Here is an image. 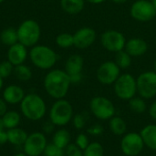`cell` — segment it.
<instances>
[{"mask_svg": "<svg viewBox=\"0 0 156 156\" xmlns=\"http://www.w3.org/2000/svg\"><path fill=\"white\" fill-rule=\"evenodd\" d=\"M112 2L115 3V4H118V5H122V4H124L126 3L128 0H111Z\"/></svg>", "mask_w": 156, "mask_h": 156, "instance_id": "b9f144b4", "label": "cell"}, {"mask_svg": "<svg viewBox=\"0 0 156 156\" xmlns=\"http://www.w3.org/2000/svg\"><path fill=\"white\" fill-rule=\"evenodd\" d=\"M144 143L140 133H129L123 136L121 143V149L127 156L139 155L144 150Z\"/></svg>", "mask_w": 156, "mask_h": 156, "instance_id": "7c38bea8", "label": "cell"}, {"mask_svg": "<svg viewBox=\"0 0 156 156\" xmlns=\"http://www.w3.org/2000/svg\"><path fill=\"white\" fill-rule=\"evenodd\" d=\"M109 127L110 130L112 132V133H114L115 135H122L126 132L127 124L122 118L113 116L112 118L110 119Z\"/></svg>", "mask_w": 156, "mask_h": 156, "instance_id": "d4e9b609", "label": "cell"}, {"mask_svg": "<svg viewBox=\"0 0 156 156\" xmlns=\"http://www.w3.org/2000/svg\"><path fill=\"white\" fill-rule=\"evenodd\" d=\"M71 85L70 78L65 70L51 69L44 79V88L47 93L56 99H63L69 92Z\"/></svg>", "mask_w": 156, "mask_h": 156, "instance_id": "6da1fadb", "label": "cell"}, {"mask_svg": "<svg viewBox=\"0 0 156 156\" xmlns=\"http://www.w3.org/2000/svg\"><path fill=\"white\" fill-rule=\"evenodd\" d=\"M154 70L156 72V58L154 60Z\"/></svg>", "mask_w": 156, "mask_h": 156, "instance_id": "bcb514c9", "label": "cell"}, {"mask_svg": "<svg viewBox=\"0 0 156 156\" xmlns=\"http://www.w3.org/2000/svg\"><path fill=\"white\" fill-rule=\"evenodd\" d=\"M14 75L20 81H27L32 78V71L30 68H28L25 64H21L18 66H15Z\"/></svg>", "mask_w": 156, "mask_h": 156, "instance_id": "4316f807", "label": "cell"}, {"mask_svg": "<svg viewBox=\"0 0 156 156\" xmlns=\"http://www.w3.org/2000/svg\"><path fill=\"white\" fill-rule=\"evenodd\" d=\"M129 106L133 112L141 114L146 111V103L144 98L142 97H133L129 101Z\"/></svg>", "mask_w": 156, "mask_h": 156, "instance_id": "83f0119b", "label": "cell"}, {"mask_svg": "<svg viewBox=\"0 0 156 156\" xmlns=\"http://www.w3.org/2000/svg\"><path fill=\"white\" fill-rule=\"evenodd\" d=\"M14 156H27L25 153H18V154H15Z\"/></svg>", "mask_w": 156, "mask_h": 156, "instance_id": "ee69618b", "label": "cell"}, {"mask_svg": "<svg viewBox=\"0 0 156 156\" xmlns=\"http://www.w3.org/2000/svg\"><path fill=\"white\" fill-rule=\"evenodd\" d=\"M24 90L18 85H8L3 91V99L8 104H17L25 97Z\"/></svg>", "mask_w": 156, "mask_h": 156, "instance_id": "ac0fdd59", "label": "cell"}, {"mask_svg": "<svg viewBox=\"0 0 156 156\" xmlns=\"http://www.w3.org/2000/svg\"><path fill=\"white\" fill-rule=\"evenodd\" d=\"M86 2L90 3V4H93V5H100V4H102L104 3L105 1L107 0H85Z\"/></svg>", "mask_w": 156, "mask_h": 156, "instance_id": "60d3db41", "label": "cell"}, {"mask_svg": "<svg viewBox=\"0 0 156 156\" xmlns=\"http://www.w3.org/2000/svg\"><path fill=\"white\" fill-rule=\"evenodd\" d=\"M0 40L4 45L7 47L13 46L14 44L18 42L17 30L11 27L3 29L0 33Z\"/></svg>", "mask_w": 156, "mask_h": 156, "instance_id": "7402d4cb", "label": "cell"}, {"mask_svg": "<svg viewBox=\"0 0 156 156\" xmlns=\"http://www.w3.org/2000/svg\"><path fill=\"white\" fill-rule=\"evenodd\" d=\"M67 156H83V152L75 144H69L66 147Z\"/></svg>", "mask_w": 156, "mask_h": 156, "instance_id": "e575fe53", "label": "cell"}, {"mask_svg": "<svg viewBox=\"0 0 156 156\" xmlns=\"http://www.w3.org/2000/svg\"><path fill=\"white\" fill-rule=\"evenodd\" d=\"M115 63L121 69H126L132 65V56L125 51V49L115 53Z\"/></svg>", "mask_w": 156, "mask_h": 156, "instance_id": "484cf974", "label": "cell"}, {"mask_svg": "<svg viewBox=\"0 0 156 156\" xmlns=\"http://www.w3.org/2000/svg\"><path fill=\"white\" fill-rule=\"evenodd\" d=\"M56 44L61 48H69L74 46L73 35L70 33H60L56 37Z\"/></svg>", "mask_w": 156, "mask_h": 156, "instance_id": "f1b7e54d", "label": "cell"}, {"mask_svg": "<svg viewBox=\"0 0 156 156\" xmlns=\"http://www.w3.org/2000/svg\"><path fill=\"white\" fill-rule=\"evenodd\" d=\"M1 120L4 127L6 130H9L18 126V124L20 123V115L15 111H9L6 112L3 117H1Z\"/></svg>", "mask_w": 156, "mask_h": 156, "instance_id": "603a6c76", "label": "cell"}, {"mask_svg": "<svg viewBox=\"0 0 156 156\" xmlns=\"http://www.w3.org/2000/svg\"><path fill=\"white\" fill-rule=\"evenodd\" d=\"M147 42L140 37H132L126 41L125 51L129 53L132 57H141L144 56L148 51Z\"/></svg>", "mask_w": 156, "mask_h": 156, "instance_id": "e0dca14e", "label": "cell"}, {"mask_svg": "<svg viewBox=\"0 0 156 156\" xmlns=\"http://www.w3.org/2000/svg\"><path fill=\"white\" fill-rule=\"evenodd\" d=\"M90 109L92 114L100 120H110L115 114V107L111 100L103 96L91 99Z\"/></svg>", "mask_w": 156, "mask_h": 156, "instance_id": "9c48e42d", "label": "cell"}, {"mask_svg": "<svg viewBox=\"0 0 156 156\" xmlns=\"http://www.w3.org/2000/svg\"><path fill=\"white\" fill-rule=\"evenodd\" d=\"M141 136L144 140V145L151 150L156 151V125L149 124L141 131Z\"/></svg>", "mask_w": 156, "mask_h": 156, "instance_id": "ffe728a7", "label": "cell"}, {"mask_svg": "<svg viewBox=\"0 0 156 156\" xmlns=\"http://www.w3.org/2000/svg\"><path fill=\"white\" fill-rule=\"evenodd\" d=\"M20 110L27 119L38 121L45 116L47 106L44 100L38 94L29 93L20 102Z\"/></svg>", "mask_w": 156, "mask_h": 156, "instance_id": "7a4b0ae2", "label": "cell"}, {"mask_svg": "<svg viewBox=\"0 0 156 156\" xmlns=\"http://www.w3.org/2000/svg\"><path fill=\"white\" fill-rule=\"evenodd\" d=\"M121 69L117 66L115 61L108 60L101 63L96 72L97 80L103 85H112L117 80L121 75Z\"/></svg>", "mask_w": 156, "mask_h": 156, "instance_id": "8fae6325", "label": "cell"}, {"mask_svg": "<svg viewBox=\"0 0 156 156\" xmlns=\"http://www.w3.org/2000/svg\"><path fill=\"white\" fill-rule=\"evenodd\" d=\"M5 1V0H0V4H2V3H4Z\"/></svg>", "mask_w": 156, "mask_h": 156, "instance_id": "7dc6e473", "label": "cell"}, {"mask_svg": "<svg viewBox=\"0 0 156 156\" xmlns=\"http://www.w3.org/2000/svg\"><path fill=\"white\" fill-rule=\"evenodd\" d=\"M15 66L8 60H4L0 62V77L2 79L8 78L14 73Z\"/></svg>", "mask_w": 156, "mask_h": 156, "instance_id": "4dcf8cb0", "label": "cell"}, {"mask_svg": "<svg viewBox=\"0 0 156 156\" xmlns=\"http://www.w3.org/2000/svg\"><path fill=\"white\" fill-rule=\"evenodd\" d=\"M151 1H152V3H153V5H154V8L156 9V0H151Z\"/></svg>", "mask_w": 156, "mask_h": 156, "instance_id": "f6af8a7d", "label": "cell"}, {"mask_svg": "<svg viewBox=\"0 0 156 156\" xmlns=\"http://www.w3.org/2000/svg\"><path fill=\"white\" fill-rule=\"evenodd\" d=\"M73 117V108L71 104L64 100L59 99L54 102L49 112L50 122L57 126L67 125Z\"/></svg>", "mask_w": 156, "mask_h": 156, "instance_id": "5b68a950", "label": "cell"}, {"mask_svg": "<svg viewBox=\"0 0 156 156\" xmlns=\"http://www.w3.org/2000/svg\"><path fill=\"white\" fill-rule=\"evenodd\" d=\"M97 38L95 29L90 27H83L79 28L73 34L74 47L79 49H85L94 44Z\"/></svg>", "mask_w": 156, "mask_h": 156, "instance_id": "9a60e30c", "label": "cell"}, {"mask_svg": "<svg viewBox=\"0 0 156 156\" xmlns=\"http://www.w3.org/2000/svg\"><path fill=\"white\" fill-rule=\"evenodd\" d=\"M90 144V143L89 142L88 136H87L86 134H84V133L79 134L78 137L76 138L75 144H76L80 149H81L82 151H84V150L88 147V145H89Z\"/></svg>", "mask_w": 156, "mask_h": 156, "instance_id": "836d02e7", "label": "cell"}, {"mask_svg": "<svg viewBox=\"0 0 156 156\" xmlns=\"http://www.w3.org/2000/svg\"><path fill=\"white\" fill-rule=\"evenodd\" d=\"M86 122H87V117L84 113H79L73 117V125L75 126V128L79 130L82 129L85 126Z\"/></svg>", "mask_w": 156, "mask_h": 156, "instance_id": "d6a6232c", "label": "cell"}, {"mask_svg": "<svg viewBox=\"0 0 156 156\" xmlns=\"http://www.w3.org/2000/svg\"><path fill=\"white\" fill-rule=\"evenodd\" d=\"M113 85L114 92L121 100L130 101L137 93L136 79L130 73L121 74Z\"/></svg>", "mask_w": 156, "mask_h": 156, "instance_id": "8992f818", "label": "cell"}, {"mask_svg": "<svg viewBox=\"0 0 156 156\" xmlns=\"http://www.w3.org/2000/svg\"><path fill=\"white\" fill-rule=\"evenodd\" d=\"M131 16L139 22H148L156 16V9L150 0H136L130 8Z\"/></svg>", "mask_w": 156, "mask_h": 156, "instance_id": "30bf717a", "label": "cell"}, {"mask_svg": "<svg viewBox=\"0 0 156 156\" xmlns=\"http://www.w3.org/2000/svg\"><path fill=\"white\" fill-rule=\"evenodd\" d=\"M7 103L5 101L4 99H0V118L5 115V113L7 112Z\"/></svg>", "mask_w": 156, "mask_h": 156, "instance_id": "74e56055", "label": "cell"}, {"mask_svg": "<svg viewBox=\"0 0 156 156\" xmlns=\"http://www.w3.org/2000/svg\"><path fill=\"white\" fill-rule=\"evenodd\" d=\"M45 156H64V149H61L54 144H48L44 151Z\"/></svg>", "mask_w": 156, "mask_h": 156, "instance_id": "1f68e13d", "label": "cell"}, {"mask_svg": "<svg viewBox=\"0 0 156 156\" xmlns=\"http://www.w3.org/2000/svg\"><path fill=\"white\" fill-rule=\"evenodd\" d=\"M32 64L40 69H51L58 61V55L51 48L45 45H36L28 53Z\"/></svg>", "mask_w": 156, "mask_h": 156, "instance_id": "3957f363", "label": "cell"}, {"mask_svg": "<svg viewBox=\"0 0 156 156\" xmlns=\"http://www.w3.org/2000/svg\"><path fill=\"white\" fill-rule=\"evenodd\" d=\"M137 92L144 99H152L156 96V72L148 70L141 73L136 79Z\"/></svg>", "mask_w": 156, "mask_h": 156, "instance_id": "ba28073f", "label": "cell"}, {"mask_svg": "<svg viewBox=\"0 0 156 156\" xmlns=\"http://www.w3.org/2000/svg\"><path fill=\"white\" fill-rule=\"evenodd\" d=\"M3 85H4V79H2V78L0 77V90H1L2 88H3Z\"/></svg>", "mask_w": 156, "mask_h": 156, "instance_id": "7bdbcfd3", "label": "cell"}, {"mask_svg": "<svg viewBox=\"0 0 156 156\" xmlns=\"http://www.w3.org/2000/svg\"><path fill=\"white\" fill-rule=\"evenodd\" d=\"M54 126H55V125H54L51 122H46V123L44 124V126H43V130H44L47 133H51V132L53 131Z\"/></svg>", "mask_w": 156, "mask_h": 156, "instance_id": "f35d334b", "label": "cell"}, {"mask_svg": "<svg viewBox=\"0 0 156 156\" xmlns=\"http://www.w3.org/2000/svg\"><path fill=\"white\" fill-rule=\"evenodd\" d=\"M52 142V144H54L58 147L61 149H66V147L70 143V133L65 129H60L55 133Z\"/></svg>", "mask_w": 156, "mask_h": 156, "instance_id": "cb8c5ba5", "label": "cell"}, {"mask_svg": "<svg viewBox=\"0 0 156 156\" xmlns=\"http://www.w3.org/2000/svg\"><path fill=\"white\" fill-rule=\"evenodd\" d=\"M28 56L27 48L21 43L17 42L11 47H8L6 53L7 60L11 62L14 66H18L24 64Z\"/></svg>", "mask_w": 156, "mask_h": 156, "instance_id": "2e32d148", "label": "cell"}, {"mask_svg": "<svg viewBox=\"0 0 156 156\" xmlns=\"http://www.w3.org/2000/svg\"><path fill=\"white\" fill-rule=\"evenodd\" d=\"M85 3V0H60V7L69 15H78L84 9Z\"/></svg>", "mask_w": 156, "mask_h": 156, "instance_id": "d6986e66", "label": "cell"}, {"mask_svg": "<svg viewBox=\"0 0 156 156\" xmlns=\"http://www.w3.org/2000/svg\"><path fill=\"white\" fill-rule=\"evenodd\" d=\"M100 40L103 48L113 53L123 50L127 41L125 36L116 29H108L104 31L101 35Z\"/></svg>", "mask_w": 156, "mask_h": 156, "instance_id": "52a82bcc", "label": "cell"}, {"mask_svg": "<svg viewBox=\"0 0 156 156\" xmlns=\"http://www.w3.org/2000/svg\"><path fill=\"white\" fill-rule=\"evenodd\" d=\"M47 138L42 133L29 134L24 144V153L27 156H39L43 154L47 146Z\"/></svg>", "mask_w": 156, "mask_h": 156, "instance_id": "4fadbf2b", "label": "cell"}, {"mask_svg": "<svg viewBox=\"0 0 156 156\" xmlns=\"http://www.w3.org/2000/svg\"><path fill=\"white\" fill-rule=\"evenodd\" d=\"M84 58L79 54H73L68 58L65 63V71L70 78L71 84H77L82 80Z\"/></svg>", "mask_w": 156, "mask_h": 156, "instance_id": "5bb4252c", "label": "cell"}, {"mask_svg": "<svg viewBox=\"0 0 156 156\" xmlns=\"http://www.w3.org/2000/svg\"><path fill=\"white\" fill-rule=\"evenodd\" d=\"M18 42L27 48H32L37 44L41 36L39 24L34 19L24 20L16 28Z\"/></svg>", "mask_w": 156, "mask_h": 156, "instance_id": "277c9868", "label": "cell"}, {"mask_svg": "<svg viewBox=\"0 0 156 156\" xmlns=\"http://www.w3.org/2000/svg\"><path fill=\"white\" fill-rule=\"evenodd\" d=\"M7 142V134H6V129L4 127L2 120L0 118V145L5 144Z\"/></svg>", "mask_w": 156, "mask_h": 156, "instance_id": "d590c367", "label": "cell"}, {"mask_svg": "<svg viewBox=\"0 0 156 156\" xmlns=\"http://www.w3.org/2000/svg\"><path fill=\"white\" fill-rule=\"evenodd\" d=\"M104 149L100 143H90L88 147L83 151V156H103Z\"/></svg>", "mask_w": 156, "mask_h": 156, "instance_id": "f546056e", "label": "cell"}, {"mask_svg": "<svg viewBox=\"0 0 156 156\" xmlns=\"http://www.w3.org/2000/svg\"><path fill=\"white\" fill-rule=\"evenodd\" d=\"M6 134H7V142L10 143L11 144L17 145V146L24 145L28 136L24 130L18 127L6 130Z\"/></svg>", "mask_w": 156, "mask_h": 156, "instance_id": "44dd1931", "label": "cell"}, {"mask_svg": "<svg viewBox=\"0 0 156 156\" xmlns=\"http://www.w3.org/2000/svg\"><path fill=\"white\" fill-rule=\"evenodd\" d=\"M149 113H150V116L154 120H156V101L151 105L150 110H149Z\"/></svg>", "mask_w": 156, "mask_h": 156, "instance_id": "ab89813d", "label": "cell"}, {"mask_svg": "<svg viewBox=\"0 0 156 156\" xmlns=\"http://www.w3.org/2000/svg\"><path fill=\"white\" fill-rule=\"evenodd\" d=\"M87 132H88L90 134H91V135L98 136V135H101V134L102 133L103 129H102V127H101V125L96 124V125H94V126L90 127V129H88V131H87Z\"/></svg>", "mask_w": 156, "mask_h": 156, "instance_id": "8d00e7d4", "label": "cell"}, {"mask_svg": "<svg viewBox=\"0 0 156 156\" xmlns=\"http://www.w3.org/2000/svg\"><path fill=\"white\" fill-rule=\"evenodd\" d=\"M50 1H51V0H50Z\"/></svg>", "mask_w": 156, "mask_h": 156, "instance_id": "c3c4849f", "label": "cell"}]
</instances>
